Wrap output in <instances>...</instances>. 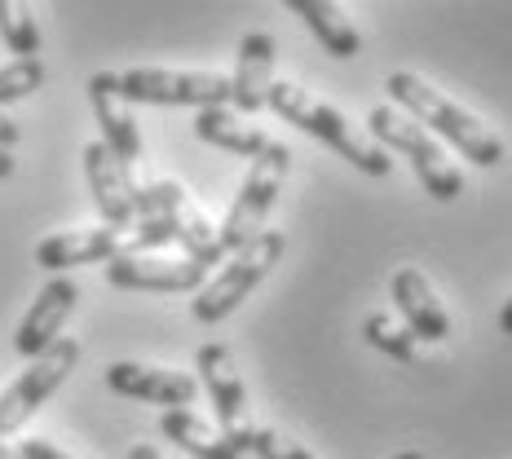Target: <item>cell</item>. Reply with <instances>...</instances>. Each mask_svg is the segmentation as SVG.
Segmentation results:
<instances>
[{
    "mask_svg": "<svg viewBox=\"0 0 512 459\" xmlns=\"http://www.w3.org/2000/svg\"><path fill=\"white\" fill-rule=\"evenodd\" d=\"M389 98L402 106V115H411L415 124H424L433 137H446L464 159H473L477 168H495L504 164V142H499L490 128L468 115L460 102H451L446 93H437L429 80H420L415 71H393L384 80Z\"/></svg>",
    "mask_w": 512,
    "mask_h": 459,
    "instance_id": "cell-1",
    "label": "cell"
},
{
    "mask_svg": "<svg viewBox=\"0 0 512 459\" xmlns=\"http://www.w3.org/2000/svg\"><path fill=\"white\" fill-rule=\"evenodd\" d=\"M270 111L279 115V120L296 124L301 133L318 137L323 146H332V151H336L340 159H349L358 173H367V177H389V168H393L389 151L371 142V133H358V128L345 120V111L327 106L323 98H314L309 89H301V84L274 80V89H270Z\"/></svg>",
    "mask_w": 512,
    "mask_h": 459,
    "instance_id": "cell-2",
    "label": "cell"
},
{
    "mask_svg": "<svg viewBox=\"0 0 512 459\" xmlns=\"http://www.w3.org/2000/svg\"><path fill=\"white\" fill-rule=\"evenodd\" d=\"M367 128H371V142H376V146L411 159L420 186L429 190L437 204H451V199L464 195V173L451 164L446 146L437 142L424 124H415L411 115H402L398 106H371V111H367Z\"/></svg>",
    "mask_w": 512,
    "mask_h": 459,
    "instance_id": "cell-3",
    "label": "cell"
},
{
    "mask_svg": "<svg viewBox=\"0 0 512 459\" xmlns=\"http://www.w3.org/2000/svg\"><path fill=\"white\" fill-rule=\"evenodd\" d=\"M287 248V234L283 230H261L248 248H239L230 256L226 265H221V274H212V279L195 292V301H190V318L195 323H221V318H230L234 309H239L248 296L270 279V270L279 265V256Z\"/></svg>",
    "mask_w": 512,
    "mask_h": 459,
    "instance_id": "cell-4",
    "label": "cell"
},
{
    "mask_svg": "<svg viewBox=\"0 0 512 459\" xmlns=\"http://www.w3.org/2000/svg\"><path fill=\"white\" fill-rule=\"evenodd\" d=\"M287 168H292V151H287L283 142H270V151L252 159V168H248V177H243L239 195H234L226 221L217 226L221 261H230L234 252L248 248L256 234L265 230V217H270V208L279 204V190L287 181Z\"/></svg>",
    "mask_w": 512,
    "mask_h": 459,
    "instance_id": "cell-5",
    "label": "cell"
},
{
    "mask_svg": "<svg viewBox=\"0 0 512 459\" xmlns=\"http://www.w3.org/2000/svg\"><path fill=\"white\" fill-rule=\"evenodd\" d=\"M124 102H146V106H230L234 102V80L217 71H164V67H133L115 71Z\"/></svg>",
    "mask_w": 512,
    "mask_h": 459,
    "instance_id": "cell-6",
    "label": "cell"
},
{
    "mask_svg": "<svg viewBox=\"0 0 512 459\" xmlns=\"http://www.w3.org/2000/svg\"><path fill=\"white\" fill-rule=\"evenodd\" d=\"M76 362H80V340L76 336H62L58 345H49L40 358H31V367L0 393V442H5L9 433L23 429L31 415H36L53 393L67 384V376L76 371Z\"/></svg>",
    "mask_w": 512,
    "mask_h": 459,
    "instance_id": "cell-7",
    "label": "cell"
},
{
    "mask_svg": "<svg viewBox=\"0 0 512 459\" xmlns=\"http://www.w3.org/2000/svg\"><path fill=\"white\" fill-rule=\"evenodd\" d=\"M106 283L124 292H199L208 283V265L164 252H120L106 265Z\"/></svg>",
    "mask_w": 512,
    "mask_h": 459,
    "instance_id": "cell-8",
    "label": "cell"
},
{
    "mask_svg": "<svg viewBox=\"0 0 512 459\" xmlns=\"http://www.w3.org/2000/svg\"><path fill=\"white\" fill-rule=\"evenodd\" d=\"M195 371H199V384L208 389V402L212 411H217V429L230 437V442L243 446V455H248V393H243V380L239 371H234V358L226 345H204L195 354Z\"/></svg>",
    "mask_w": 512,
    "mask_h": 459,
    "instance_id": "cell-9",
    "label": "cell"
},
{
    "mask_svg": "<svg viewBox=\"0 0 512 459\" xmlns=\"http://www.w3.org/2000/svg\"><path fill=\"white\" fill-rule=\"evenodd\" d=\"M80 159H84L89 195H93V204H98V212H102V226L128 234L137 226V212H133V186L137 181H133V173H128V168L106 151L102 142H89Z\"/></svg>",
    "mask_w": 512,
    "mask_h": 459,
    "instance_id": "cell-10",
    "label": "cell"
},
{
    "mask_svg": "<svg viewBox=\"0 0 512 459\" xmlns=\"http://www.w3.org/2000/svg\"><path fill=\"white\" fill-rule=\"evenodd\" d=\"M106 384L120 398L151 402L164 411H186L199 393V380L186 371H168V367H146V362H111L106 367Z\"/></svg>",
    "mask_w": 512,
    "mask_h": 459,
    "instance_id": "cell-11",
    "label": "cell"
},
{
    "mask_svg": "<svg viewBox=\"0 0 512 459\" xmlns=\"http://www.w3.org/2000/svg\"><path fill=\"white\" fill-rule=\"evenodd\" d=\"M80 301V287L71 279H62V274H53V279L36 292V301L23 314V323H18L14 332V349L23 358H40L49 345H58L62 340V323L71 318V309Z\"/></svg>",
    "mask_w": 512,
    "mask_h": 459,
    "instance_id": "cell-12",
    "label": "cell"
},
{
    "mask_svg": "<svg viewBox=\"0 0 512 459\" xmlns=\"http://www.w3.org/2000/svg\"><path fill=\"white\" fill-rule=\"evenodd\" d=\"M128 234L111 226H93V230H67V234H49L36 243V265L49 274L76 270V265H111L124 252Z\"/></svg>",
    "mask_w": 512,
    "mask_h": 459,
    "instance_id": "cell-13",
    "label": "cell"
},
{
    "mask_svg": "<svg viewBox=\"0 0 512 459\" xmlns=\"http://www.w3.org/2000/svg\"><path fill=\"white\" fill-rule=\"evenodd\" d=\"M89 102H93V115H98V128H102V146L133 173V164L142 159V133H137V120H133V111H128V102L120 98L115 71H98V76L89 80Z\"/></svg>",
    "mask_w": 512,
    "mask_h": 459,
    "instance_id": "cell-14",
    "label": "cell"
},
{
    "mask_svg": "<svg viewBox=\"0 0 512 459\" xmlns=\"http://www.w3.org/2000/svg\"><path fill=\"white\" fill-rule=\"evenodd\" d=\"M274 36L270 31H248L239 40V58H234V115H256L270 106V89H274Z\"/></svg>",
    "mask_w": 512,
    "mask_h": 459,
    "instance_id": "cell-15",
    "label": "cell"
},
{
    "mask_svg": "<svg viewBox=\"0 0 512 459\" xmlns=\"http://www.w3.org/2000/svg\"><path fill=\"white\" fill-rule=\"evenodd\" d=\"M393 305H398V314L407 318V332L415 340H437L451 336V314H446V305L437 301L433 283L424 279V270H415V265H402L398 274H393Z\"/></svg>",
    "mask_w": 512,
    "mask_h": 459,
    "instance_id": "cell-16",
    "label": "cell"
},
{
    "mask_svg": "<svg viewBox=\"0 0 512 459\" xmlns=\"http://www.w3.org/2000/svg\"><path fill=\"white\" fill-rule=\"evenodd\" d=\"M195 137L217 151H230L239 159H256L270 151V133H261L256 124H243L230 106H208V111L195 115Z\"/></svg>",
    "mask_w": 512,
    "mask_h": 459,
    "instance_id": "cell-17",
    "label": "cell"
},
{
    "mask_svg": "<svg viewBox=\"0 0 512 459\" xmlns=\"http://www.w3.org/2000/svg\"><path fill=\"white\" fill-rule=\"evenodd\" d=\"M287 9H292V14L301 18L309 31H314V40L332 53V58L349 62V58H358V53H362L358 27L349 23L340 5H327V0H287Z\"/></svg>",
    "mask_w": 512,
    "mask_h": 459,
    "instance_id": "cell-18",
    "label": "cell"
},
{
    "mask_svg": "<svg viewBox=\"0 0 512 459\" xmlns=\"http://www.w3.org/2000/svg\"><path fill=\"white\" fill-rule=\"evenodd\" d=\"M159 433L195 459H243V446L230 442L221 429H208L195 411H164L159 415Z\"/></svg>",
    "mask_w": 512,
    "mask_h": 459,
    "instance_id": "cell-19",
    "label": "cell"
},
{
    "mask_svg": "<svg viewBox=\"0 0 512 459\" xmlns=\"http://www.w3.org/2000/svg\"><path fill=\"white\" fill-rule=\"evenodd\" d=\"M362 336H367L371 349H380V354L398 358V362H415V367H424V354H420V340H415L407 327H398L389 314H367L362 318Z\"/></svg>",
    "mask_w": 512,
    "mask_h": 459,
    "instance_id": "cell-20",
    "label": "cell"
},
{
    "mask_svg": "<svg viewBox=\"0 0 512 459\" xmlns=\"http://www.w3.org/2000/svg\"><path fill=\"white\" fill-rule=\"evenodd\" d=\"M0 40H5L9 53H18V58H36L40 53V27L27 5L0 0Z\"/></svg>",
    "mask_w": 512,
    "mask_h": 459,
    "instance_id": "cell-21",
    "label": "cell"
},
{
    "mask_svg": "<svg viewBox=\"0 0 512 459\" xmlns=\"http://www.w3.org/2000/svg\"><path fill=\"white\" fill-rule=\"evenodd\" d=\"M186 208V190L177 181H151V186H133V212L137 221L151 217H173V212Z\"/></svg>",
    "mask_w": 512,
    "mask_h": 459,
    "instance_id": "cell-22",
    "label": "cell"
},
{
    "mask_svg": "<svg viewBox=\"0 0 512 459\" xmlns=\"http://www.w3.org/2000/svg\"><path fill=\"white\" fill-rule=\"evenodd\" d=\"M45 84V62L40 58H14L0 67V106L23 102Z\"/></svg>",
    "mask_w": 512,
    "mask_h": 459,
    "instance_id": "cell-23",
    "label": "cell"
},
{
    "mask_svg": "<svg viewBox=\"0 0 512 459\" xmlns=\"http://www.w3.org/2000/svg\"><path fill=\"white\" fill-rule=\"evenodd\" d=\"M248 455H256V459H314L301 442H292V437H283L274 429H252L248 433Z\"/></svg>",
    "mask_w": 512,
    "mask_h": 459,
    "instance_id": "cell-24",
    "label": "cell"
},
{
    "mask_svg": "<svg viewBox=\"0 0 512 459\" xmlns=\"http://www.w3.org/2000/svg\"><path fill=\"white\" fill-rule=\"evenodd\" d=\"M14 451H18V459H71V455H62L53 442H45V437H27V442H18Z\"/></svg>",
    "mask_w": 512,
    "mask_h": 459,
    "instance_id": "cell-25",
    "label": "cell"
},
{
    "mask_svg": "<svg viewBox=\"0 0 512 459\" xmlns=\"http://www.w3.org/2000/svg\"><path fill=\"white\" fill-rule=\"evenodd\" d=\"M18 137H23V128L9 120V115H0V151H14Z\"/></svg>",
    "mask_w": 512,
    "mask_h": 459,
    "instance_id": "cell-26",
    "label": "cell"
},
{
    "mask_svg": "<svg viewBox=\"0 0 512 459\" xmlns=\"http://www.w3.org/2000/svg\"><path fill=\"white\" fill-rule=\"evenodd\" d=\"M128 459H164V455H159V451H155V446H151V442H137V446H133V451H128Z\"/></svg>",
    "mask_w": 512,
    "mask_h": 459,
    "instance_id": "cell-27",
    "label": "cell"
},
{
    "mask_svg": "<svg viewBox=\"0 0 512 459\" xmlns=\"http://www.w3.org/2000/svg\"><path fill=\"white\" fill-rule=\"evenodd\" d=\"M499 327H504V336H512V296L504 301V309H499Z\"/></svg>",
    "mask_w": 512,
    "mask_h": 459,
    "instance_id": "cell-28",
    "label": "cell"
},
{
    "mask_svg": "<svg viewBox=\"0 0 512 459\" xmlns=\"http://www.w3.org/2000/svg\"><path fill=\"white\" fill-rule=\"evenodd\" d=\"M14 177V151H0V181Z\"/></svg>",
    "mask_w": 512,
    "mask_h": 459,
    "instance_id": "cell-29",
    "label": "cell"
},
{
    "mask_svg": "<svg viewBox=\"0 0 512 459\" xmlns=\"http://www.w3.org/2000/svg\"><path fill=\"white\" fill-rule=\"evenodd\" d=\"M0 459H18V451L9 442H0Z\"/></svg>",
    "mask_w": 512,
    "mask_h": 459,
    "instance_id": "cell-30",
    "label": "cell"
},
{
    "mask_svg": "<svg viewBox=\"0 0 512 459\" xmlns=\"http://www.w3.org/2000/svg\"><path fill=\"white\" fill-rule=\"evenodd\" d=\"M393 459H424L420 451H402V455H393Z\"/></svg>",
    "mask_w": 512,
    "mask_h": 459,
    "instance_id": "cell-31",
    "label": "cell"
}]
</instances>
